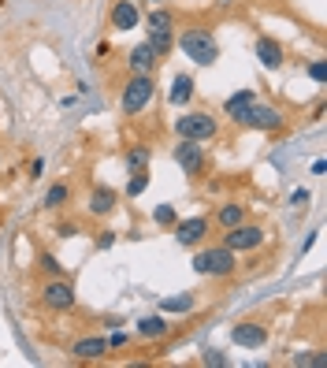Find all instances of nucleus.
Here are the masks:
<instances>
[{
    "label": "nucleus",
    "mask_w": 327,
    "mask_h": 368,
    "mask_svg": "<svg viewBox=\"0 0 327 368\" xmlns=\"http://www.w3.org/2000/svg\"><path fill=\"white\" fill-rule=\"evenodd\" d=\"M175 45L183 49V56H190L197 63V67H212L216 60H220V45H216L212 30H205V26H190L175 38Z\"/></svg>",
    "instance_id": "f03ea898"
},
{
    "label": "nucleus",
    "mask_w": 327,
    "mask_h": 368,
    "mask_svg": "<svg viewBox=\"0 0 327 368\" xmlns=\"http://www.w3.org/2000/svg\"><path fill=\"white\" fill-rule=\"evenodd\" d=\"M75 235H78L75 219H60V224H56V238H75Z\"/></svg>",
    "instance_id": "c85d7f7f"
},
{
    "label": "nucleus",
    "mask_w": 327,
    "mask_h": 368,
    "mask_svg": "<svg viewBox=\"0 0 327 368\" xmlns=\"http://www.w3.org/2000/svg\"><path fill=\"white\" fill-rule=\"evenodd\" d=\"M38 272H45L49 279H56V275H63V264H60L52 253H41V257H38Z\"/></svg>",
    "instance_id": "393cba45"
},
{
    "label": "nucleus",
    "mask_w": 327,
    "mask_h": 368,
    "mask_svg": "<svg viewBox=\"0 0 327 368\" xmlns=\"http://www.w3.org/2000/svg\"><path fill=\"white\" fill-rule=\"evenodd\" d=\"M245 216H249V208H245L242 201H223V205L216 208V227H220V231H231V227H238Z\"/></svg>",
    "instance_id": "aec40b11"
},
{
    "label": "nucleus",
    "mask_w": 327,
    "mask_h": 368,
    "mask_svg": "<svg viewBox=\"0 0 327 368\" xmlns=\"http://www.w3.org/2000/svg\"><path fill=\"white\" fill-rule=\"evenodd\" d=\"M108 354V343L101 335H86V338H78L75 346H71V357L82 365H89V361H101V357Z\"/></svg>",
    "instance_id": "f3484780"
},
{
    "label": "nucleus",
    "mask_w": 327,
    "mask_h": 368,
    "mask_svg": "<svg viewBox=\"0 0 327 368\" xmlns=\"http://www.w3.org/2000/svg\"><path fill=\"white\" fill-rule=\"evenodd\" d=\"M294 365H308V368H324V365H327V357H324V349H313V354H302V357H294Z\"/></svg>",
    "instance_id": "bb28decb"
},
{
    "label": "nucleus",
    "mask_w": 327,
    "mask_h": 368,
    "mask_svg": "<svg viewBox=\"0 0 327 368\" xmlns=\"http://www.w3.org/2000/svg\"><path fill=\"white\" fill-rule=\"evenodd\" d=\"M115 246V231H97V250H112Z\"/></svg>",
    "instance_id": "7c9ffc66"
},
{
    "label": "nucleus",
    "mask_w": 327,
    "mask_h": 368,
    "mask_svg": "<svg viewBox=\"0 0 327 368\" xmlns=\"http://www.w3.org/2000/svg\"><path fill=\"white\" fill-rule=\"evenodd\" d=\"M268 242V231L260 224H249V219H242L238 227H231V231H223V246L234 253H253L260 250V246Z\"/></svg>",
    "instance_id": "0eeeda50"
},
{
    "label": "nucleus",
    "mask_w": 327,
    "mask_h": 368,
    "mask_svg": "<svg viewBox=\"0 0 327 368\" xmlns=\"http://www.w3.org/2000/svg\"><path fill=\"white\" fill-rule=\"evenodd\" d=\"M149 182H153L149 168H142V171H131V182H126V197H142L145 190H149Z\"/></svg>",
    "instance_id": "b1692460"
},
{
    "label": "nucleus",
    "mask_w": 327,
    "mask_h": 368,
    "mask_svg": "<svg viewBox=\"0 0 327 368\" xmlns=\"http://www.w3.org/2000/svg\"><path fill=\"white\" fill-rule=\"evenodd\" d=\"M75 283L67 279V275H56V279H49L41 287V305L52 309V312H71L75 309Z\"/></svg>",
    "instance_id": "6e6552de"
},
{
    "label": "nucleus",
    "mask_w": 327,
    "mask_h": 368,
    "mask_svg": "<svg viewBox=\"0 0 327 368\" xmlns=\"http://www.w3.org/2000/svg\"><path fill=\"white\" fill-rule=\"evenodd\" d=\"M290 205L305 208V205H308V190H294V194H290Z\"/></svg>",
    "instance_id": "473e14b6"
},
{
    "label": "nucleus",
    "mask_w": 327,
    "mask_h": 368,
    "mask_svg": "<svg viewBox=\"0 0 327 368\" xmlns=\"http://www.w3.org/2000/svg\"><path fill=\"white\" fill-rule=\"evenodd\" d=\"M245 127H253V131H264V134H279V131L286 127L283 108H279V105H257V100H253Z\"/></svg>",
    "instance_id": "9d476101"
},
{
    "label": "nucleus",
    "mask_w": 327,
    "mask_h": 368,
    "mask_svg": "<svg viewBox=\"0 0 327 368\" xmlns=\"http://www.w3.org/2000/svg\"><path fill=\"white\" fill-rule=\"evenodd\" d=\"M194 309H197V294H190V290L160 298V312H164V316H168V312H194Z\"/></svg>",
    "instance_id": "412c9836"
},
{
    "label": "nucleus",
    "mask_w": 327,
    "mask_h": 368,
    "mask_svg": "<svg viewBox=\"0 0 327 368\" xmlns=\"http://www.w3.org/2000/svg\"><path fill=\"white\" fill-rule=\"evenodd\" d=\"M115 205H120V194H115L112 186H104V182L89 186V194H86V213H89V216L104 219V216L115 213Z\"/></svg>",
    "instance_id": "9b49d317"
},
{
    "label": "nucleus",
    "mask_w": 327,
    "mask_h": 368,
    "mask_svg": "<svg viewBox=\"0 0 327 368\" xmlns=\"http://www.w3.org/2000/svg\"><path fill=\"white\" fill-rule=\"evenodd\" d=\"M171 160H175L179 168H183V175H190V179H201V175L208 171L205 145H201V142H190V138H179V142H175Z\"/></svg>",
    "instance_id": "423d86ee"
},
{
    "label": "nucleus",
    "mask_w": 327,
    "mask_h": 368,
    "mask_svg": "<svg viewBox=\"0 0 327 368\" xmlns=\"http://www.w3.org/2000/svg\"><path fill=\"white\" fill-rule=\"evenodd\" d=\"M175 242L186 246V250H197V246H205L208 231H212V224H208V216H190V219H175Z\"/></svg>",
    "instance_id": "1a4fd4ad"
},
{
    "label": "nucleus",
    "mask_w": 327,
    "mask_h": 368,
    "mask_svg": "<svg viewBox=\"0 0 327 368\" xmlns=\"http://www.w3.org/2000/svg\"><path fill=\"white\" fill-rule=\"evenodd\" d=\"M134 331H138V338H153V343H160V338H168V316L164 312H149V316H142L138 324H134Z\"/></svg>",
    "instance_id": "a211bd4d"
},
{
    "label": "nucleus",
    "mask_w": 327,
    "mask_h": 368,
    "mask_svg": "<svg viewBox=\"0 0 327 368\" xmlns=\"http://www.w3.org/2000/svg\"><path fill=\"white\" fill-rule=\"evenodd\" d=\"M194 94H197V82H194V75H183V71H179V75L171 78L168 100H171L175 108H186L190 100H194Z\"/></svg>",
    "instance_id": "6ab92c4d"
},
{
    "label": "nucleus",
    "mask_w": 327,
    "mask_h": 368,
    "mask_svg": "<svg viewBox=\"0 0 327 368\" xmlns=\"http://www.w3.org/2000/svg\"><path fill=\"white\" fill-rule=\"evenodd\" d=\"M153 219H157L160 227H175L179 213H175V205H157V208H153Z\"/></svg>",
    "instance_id": "a878e982"
},
{
    "label": "nucleus",
    "mask_w": 327,
    "mask_h": 368,
    "mask_svg": "<svg viewBox=\"0 0 327 368\" xmlns=\"http://www.w3.org/2000/svg\"><path fill=\"white\" fill-rule=\"evenodd\" d=\"M153 164V145H131V149L123 153V168L126 171H142Z\"/></svg>",
    "instance_id": "4be33fe9"
},
{
    "label": "nucleus",
    "mask_w": 327,
    "mask_h": 368,
    "mask_svg": "<svg viewBox=\"0 0 327 368\" xmlns=\"http://www.w3.org/2000/svg\"><path fill=\"white\" fill-rule=\"evenodd\" d=\"M231 338L245 349H260V346H268V324H260V320H242V324L231 327Z\"/></svg>",
    "instance_id": "ddd939ff"
},
{
    "label": "nucleus",
    "mask_w": 327,
    "mask_h": 368,
    "mask_svg": "<svg viewBox=\"0 0 327 368\" xmlns=\"http://www.w3.org/2000/svg\"><path fill=\"white\" fill-rule=\"evenodd\" d=\"M205 365H216V368H223V365H227V357L220 354V349H208V354H205Z\"/></svg>",
    "instance_id": "2f4dec72"
},
{
    "label": "nucleus",
    "mask_w": 327,
    "mask_h": 368,
    "mask_svg": "<svg viewBox=\"0 0 327 368\" xmlns=\"http://www.w3.org/2000/svg\"><path fill=\"white\" fill-rule=\"evenodd\" d=\"M145 30H149V45H153V52H157L160 60L175 49V12H171V8L153 4L149 19H145Z\"/></svg>",
    "instance_id": "7ed1b4c3"
},
{
    "label": "nucleus",
    "mask_w": 327,
    "mask_h": 368,
    "mask_svg": "<svg viewBox=\"0 0 327 368\" xmlns=\"http://www.w3.org/2000/svg\"><path fill=\"white\" fill-rule=\"evenodd\" d=\"M305 71H308V78H313V82H320V86H324V78H327V67H324V60H313Z\"/></svg>",
    "instance_id": "cd10ccee"
},
{
    "label": "nucleus",
    "mask_w": 327,
    "mask_h": 368,
    "mask_svg": "<svg viewBox=\"0 0 327 368\" xmlns=\"http://www.w3.org/2000/svg\"><path fill=\"white\" fill-rule=\"evenodd\" d=\"M253 100H257V94H253V89H238V94H231V97L223 100V116L231 119V123L245 127V119H249Z\"/></svg>",
    "instance_id": "2eb2a0df"
},
{
    "label": "nucleus",
    "mask_w": 327,
    "mask_h": 368,
    "mask_svg": "<svg viewBox=\"0 0 327 368\" xmlns=\"http://www.w3.org/2000/svg\"><path fill=\"white\" fill-rule=\"evenodd\" d=\"M108 26H112L115 34H126L134 30V26H142V12L134 0H115L112 8H108Z\"/></svg>",
    "instance_id": "f8f14e48"
},
{
    "label": "nucleus",
    "mask_w": 327,
    "mask_h": 368,
    "mask_svg": "<svg viewBox=\"0 0 327 368\" xmlns=\"http://www.w3.org/2000/svg\"><path fill=\"white\" fill-rule=\"evenodd\" d=\"M126 67H131V75H157L160 56L153 52L149 41H142V45H134V49L126 52Z\"/></svg>",
    "instance_id": "4468645a"
},
{
    "label": "nucleus",
    "mask_w": 327,
    "mask_h": 368,
    "mask_svg": "<svg viewBox=\"0 0 327 368\" xmlns=\"http://www.w3.org/2000/svg\"><path fill=\"white\" fill-rule=\"evenodd\" d=\"M67 201H71V186H67V182H52V186L45 190V208H52V213L63 208Z\"/></svg>",
    "instance_id": "5701e85b"
},
{
    "label": "nucleus",
    "mask_w": 327,
    "mask_h": 368,
    "mask_svg": "<svg viewBox=\"0 0 327 368\" xmlns=\"http://www.w3.org/2000/svg\"><path fill=\"white\" fill-rule=\"evenodd\" d=\"M194 272L208 275V279H231L238 272V253L227 250V246H205V250L194 253Z\"/></svg>",
    "instance_id": "f257e3e1"
},
{
    "label": "nucleus",
    "mask_w": 327,
    "mask_h": 368,
    "mask_svg": "<svg viewBox=\"0 0 327 368\" xmlns=\"http://www.w3.org/2000/svg\"><path fill=\"white\" fill-rule=\"evenodd\" d=\"M153 94H157V75H131L120 89V112L142 116L153 105Z\"/></svg>",
    "instance_id": "20e7f679"
},
{
    "label": "nucleus",
    "mask_w": 327,
    "mask_h": 368,
    "mask_svg": "<svg viewBox=\"0 0 327 368\" xmlns=\"http://www.w3.org/2000/svg\"><path fill=\"white\" fill-rule=\"evenodd\" d=\"M253 52H257V60H260V67H268V71H279L286 63L283 56V45H279L275 38H268V34H260L257 45H253Z\"/></svg>",
    "instance_id": "dca6fc26"
},
{
    "label": "nucleus",
    "mask_w": 327,
    "mask_h": 368,
    "mask_svg": "<svg viewBox=\"0 0 327 368\" xmlns=\"http://www.w3.org/2000/svg\"><path fill=\"white\" fill-rule=\"evenodd\" d=\"M149 4H160V0H149Z\"/></svg>",
    "instance_id": "f704fd0d"
},
{
    "label": "nucleus",
    "mask_w": 327,
    "mask_h": 368,
    "mask_svg": "<svg viewBox=\"0 0 327 368\" xmlns=\"http://www.w3.org/2000/svg\"><path fill=\"white\" fill-rule=\"evenodd\" d=\"M175 134L179 138H190V142H212L220 134V119L212 112H201V108H190L175 119Z\"/></svg>",
    "instance_id": "39448f33"
},
{
    "label": "nucleus",
    "mask_w": 327,
    "mask_h": 368,
    "mask_svg": "<svg viewBox=\"0 0 327 368\" xmlns=\"http://www.w3.org/2000/svg\"><path fill=\"white\" fill-rule=\"evenodd\" d=\"M41 171H45V160L38 156V160H30V168H26V175H30V179H41Z\"/></svg>",
    "instance_id": "72a5a7b5"
},
{
    "label": "nucleus",
    "mask_w": 327,
    "mask_h": 368,
    "mask_svg": "<svg viewBox=\"0 0 327 368\" xmlns=\"http://www.w3.org/2000/svg\"><path fill=\"white\" fill-rule=\"evenodd\" d=\"M104 343H108V349H123L126 343H131V335H126V331H112V335H108Z\"/></svg>",
    "instance_id": "c756f323"
}]
</instances>
